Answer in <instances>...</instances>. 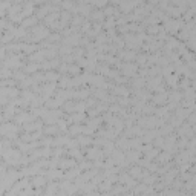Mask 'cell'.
<instances>
[{
    "mask_svg": "<svg viewBox=\"0 0 196 196\" xmlns=\"http://www.w3.org/2000/svg\"><path fill=\"white\" fill-rule=\"evenodd\" d=\"M166 101H167V98H166V95H164V93H161V95H156V97H155V103L162 104V103H166Z\"/></svg>",
    "mask_w": 196,
    "mask_h": 196,
    "instance_id": "cell-1",
    "label": "cell"
},
{
    "mask_svg": "<svg viewBox=\"0 0 196 196\" xmlns=\"http://www.w3.org/2000/svg\"><path fill=\"white\" fill-rule=\"evenodd\" d=\"M130 175L132 176H141V170H140V168H132V170H130Z\"/></svg>",
    "mask_w": 196,
    "mask_h": 196,
    "instance_id": "cell-2",
    "label": "cell"
},
{
    "mask_svg": "<svg viewBox=\"0 0 196 196\" xmlns=\"http://www.w3.org/2000/svg\"><path fill=\"white\" fill-rule=\"evenodd\" d=\"M34 21H35V19H29V20H25V21H23V26H31V25L34 23Z\"/></svg>",
    "mask_w": 196,
    "mask_h": 196,
    "instance_id": "cell-3",
    "label": "cell"
}]
</instances>
